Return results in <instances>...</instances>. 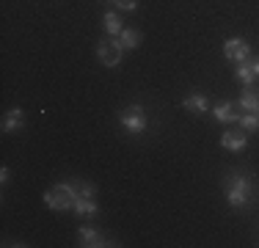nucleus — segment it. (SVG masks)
<instances>
[{"instance_id":"nucleus-1","label":"nucleus","mask_w":259,"mask_h":248,"mask_svg":"<svg viewBox=\"0 0 259 248\" xmlns=\"http://www.w3.org/2000/svg\"><path fill=\"white\" fill-rule=\"evenodd\" d=\"M224 188H226V201H229L234 210L248 207V204L254 201V193H256V188H254L248 174H229V177L224 179Z\"/></svg>"},{"instance_id":"nucleus-2","label":"nucleus","mask_w":259,"mask_h":248,"mask_svg":"<svg viewBox=\"0 0 259 248\" xmlns=\"http://www.w3.org/2000/svg\"><path fill=\"white\" fill-rule=\"evenodd\" d=\"M75 198H77V185L61 182V185H55V188H50L45 193V204L50 210H55V213H64V210L75 207Z\"/></svg>"},{"instance_id":"nucleus-3","label":"nucleus","mask_w":259,"mask_h":248,"mask_svg":"<svg viewBox=\"0 0 259 248\" xmlns=\"http://www.w3.org/2000/svg\"><path fill=\"white\" fill-rule=\"evenodd\" d=\"M119 121H121V127H124L127 133H133V135H141L146 130V124H149V119H146V113H144L141 105H130L124 113L119 116Z\"/></svg>"},{"instance_id":"nucleus-4","label":"nucleus","mask_w":259,"mask_h":248,"mask_svg":"<svg viewBox=\"0 0 259 248\" xmlns=\"http://www.w3.org/2000/svg\"><path fill=\"white\" fill-rule=\"evenodd\" d=\"M224 55H226V61H232V64H245L248 55H251V47L245 45V39H226Z\"/></svg>"},{"instance_id":"nucleus-5","label":"nucleus","mask_w":259,"mask_h":248,"mask_svg":"<svg viewBox=\"0 0 259 248\" xmlns=\"http://www.w3.org/2000/svg\"><path fill=\"white\" fill-rule=\"evenodd\" d=\"M97 58L102 61L105 66H119L121 61V45L113 39H105L100 47H97Z\"/></svg>"},{"instance_id":"nucleus-6","label":"nucleus","mask_w":259,"mask_h":248,"mask_svg":"<svg viewBox=\"0 0 259 248\" xmlns=\"http://www.w3.org/2000/svg\"><path fill=\"white\" fill-rule=\"evenodd\" d=\"M221 144H224V149H229V152H243V149L248 146V133H245L243 127H240V130H229V133H224Z\"/></svg>"},{"instance_id":"nucleus-7","label":"nucleus","mask_w":259,"mask_h":248,"mask_svg":"<svg viewBox=\"0 0 259 248\" xmlns=\"http://www.w3.org/2000/svg\"><path fill=\"white\" fill-rule=\"evenodd\" d=\"M77 237H80V245H85V248H102V245H113V243H108V240H105V237H102L100 232H97L94 226H80Z\"/></svg>"},{"instance_id":"nucleus-8","label":"nucleus","mask_w":259,"mask_h":248,"mask_svg":"<svg viewBox=\"0 0 259 248\" xmlns=\"http://www.w3.org/2000/svg\"><path fill=\"white\" fill-rule=\"evenodd\" d=\"M22 124H25V113H22V108H11L9 113H6V119H3V133H20Z\"/></svg>"},{"instance_id":"nucleus-9","label":"nucleus","mask_w":259,"mask_h":248,"mask_svg":"<svg viewBox=\"0 0 259 248\" xmlns=\"http://www.w3.org/2000/svg\"><path fill=\"white\" fill-rule=\"evenodd\" d=\"M72 210H75L77 215H83V218H94V215L100 213V207H97L94 198H91V196H80V193H77L75 207H72Z\"/></svg>"},{"instance_id":"nucleus-10","label":"nucleus","mask_w":259,"mask_h":248,"mask_svg":"<svg viewBox=\"0 0 259 248\" xmlns=\"http://www.w3.org/2000/svg\"><path fill=\"white\" fill-rule=\"evenodd\" d=\"M212 113H215V119L224 121V124H232V121H237V119H240L237 105H234V102H221V105H215Z\"/></svg>"},{"instance_id":"nucleus-11","label":"nucleus","mask_w":259,"mask_h":248,"mask_svg":"<svg viewBox=\"0 0 259 248\" xmlns=\"http://www.w3.org/2000/svg\"><path fill=\"white\" fill-rule=\"evenodd\" d=\"M182 105L190 110V113H196V116H201V113H207V110H209V102H207L204 94H190V97H185Z\"/></svg>"},{"instance_id":"nucleus-12","label":"nucleus","mask_w":259,"mask_h":248,"mask_svg":"<svg viewBox=\"0 0 259 248\" xmlns=\"http://www.w3.org/2000/svg\"><path fill=\"white\" fill-rule=\"evenodd\" d=\"M237 108L245 110V113H259V94L251 89H245L243 97H240V102H237Z\"/></svg>"},{"instance_id":"nucleus-13","label":"nucleus","mask_w":259,"mask_h":248,"mask_svg":"<svg viewBox=\"0 0 259 248\" xmlns=\"http://www.w3.org/2000/svg\"><path fill=\"white\" fill-rule=\"evenodd\" d=\"M102 25H105V33H110V36H119L121 30V17L116 14V11H108V14L102 17Z\"/></svg>"},{"instance_id":"nucleus-14","label":"nucleus","mask_w":259,"mask_h":248,"mask_svg":"<svg viewBox=\"0 0 259 248\" xmlns=\"http://www.w3.org/2000/svg\"><path fill=\"white\" fill-rule=\"evenodd\" d=\"M119 45H121V50H135V47H138L141 45V33H138V30H133V28H124V30H121V33H119Z\"/></svg>"},{"instance_id":"nucleus-15","label":"nucleus","mask_w":259,"mask_h":248,"mask_svg":"<svg viewBox=\"0 0 259 248\" xmlns=\"http://www.w3.org/2000/svg\"><path fill=\"white\" fill-rule=\"evenodd\" d=\"M237 80L245 86V89H251V86H254L256 74H254V69H251L248 61H245V64H237Z\"/></svg>"},{"instance_id":"nucleus-16","label":"nucleus","mask_w":259,"mask_h":248,"mask_svg":"<svg viewBox=\"0 0 259 248\" xmlns=\"http://www.w3.org/2000/svg\"><path fill=\"white\" fill-rule=\"evenodd\" d=\"M240 127L245 130V133H254V130H259V113H240Z\"/></svg>"},{"instance_id":"nucleus-17","label":"nucleus","mask_w":259,"mask_h":248,"mask_svg":"<svg viewBox=\"0 0 259 248\" xmlns=\"http://www.w3.org/2000/svg\"><path fill=\"white\" fill-rule=\"evenodd\" d=\"M113 6H119L121 11H135L138 9V0H113Z\"/></svg>"},{"instance_id":"nucleus-18","label":"nucleus","mask_w":259,"mask_h":248,"mask_svg":"<svg viewBox=\"0 0 259 248\" xmlns=\"http://www.w3.org/2000/svg\"><path fill=\"white\" fill-rule=\"evenodd\" d=\"M248 64H251V69H254V74H256V77H259V58H254V61H248Z\"/></svg>"}]
</instances>
